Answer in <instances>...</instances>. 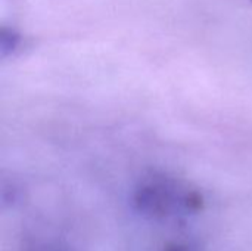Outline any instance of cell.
Here are the masks:
<instances>
[{
  "label": "cell",
  "instance_id": "obj_1",
  "mask_svg": "<svg viewBox=\"0 0 252 251\" xmlns=\"http://www.w3.org/2000/svg\"><path fill=\"white\" fill-rule=\"evenodd\" d=\"M133 203L137 212L157 220L198 213L204 207L202 195L195 188L170 175L157 172L146 175L139 182Z\"/></svg>",
  "mask_w": 252,
  "mask_h": 251
},
{
  "label": "cell",
  "instance_id": "obj_3",
  "mask_svg": "<svg viewBox=\"0 0 252 251\" xmlns=\"http://www.w3.org/2000/svg\"><path fill=\"white\" fill-rule=\"evenodd\" d=\"M164 251H190L188 247L182 246V244H168L164 247Z\"/></svg>",
  "mask_w": 252,
  "mask_h": 251
},
{
  "label": "cell",
  "instance_id": "obj_4",
  "mask_svg": "<svg viewBox=\"0 0 252 251\" xmlns=\"http://www.w3.org/2000/svg\"><path fill=\"white\" fill-rule=\"evenodd\" d=\"M35 251H46V250H35ZM47 251H49V250H47Z\"/></svg>",
  "mask_w": 252,
  "mask_h": 251
},
{
  "label": "cell",
  "instance_id": "obj_2",
  "mask_svg": "<svg viewBox=\"0 0 252 251\" xmlns=\"http://www.w3.org/2000/svg\"><path fill=\"white\" fill-rule=\"evenodd\" d=\"M19 43V37L12 31V30H1V37H0V47H1V55L4 56L7 52H12L13 49H16Z\"/></svg>",
  "mask_w": 252,
  "mask_h": 251
}]
</instances>
